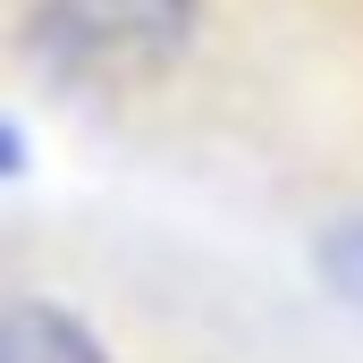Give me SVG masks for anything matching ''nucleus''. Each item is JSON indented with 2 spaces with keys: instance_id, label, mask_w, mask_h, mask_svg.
I'll return each instance as SVG.
<instances>
[{
  "instance_id": "1",
  "label": "nucleus",
  "mask_w": 363,
  "mask_h": 363,
  "mask_svg": "<svg viewBox=\"0 0 363 363\" xmlns=\"http://www.w3.org/2000/svg\"><path fill=\"white\" fill-rule=\"evenodd\" d=\"M203 0H34L26 60L68 93H127L178 68Z\"/></svg>"
},
{
  "instance_id": "3",
  "label": "nucleus",
  "mask_w": 363,
  "mask_h": 363,
  "mask_svg": "<svg viewBox=\"0 0 363 363\" xmlns=\"http://www.w3.org/2000/svg\"><path fill=\"white\" fill-rule=\"evenodd\" d=\"M321 279H330L347 304H363V211H355V220H338V228L321 237Z\"/></svg>"
},
{
  "instance_id": "2",
  "label": "nucleus",
  "mask_w": 363,
  "mask_h": 363,
  "mask_svg": "<svg viewBox=\"0 0 363 363\" xmlns=\"http://www.w3.org/2000/svg\"><path fill=\"white\" fill-rule=\"evenodd\" d=\"M0 363H110V347L51 296H17L0 321Z\"/></svg>"
}]
</instances>
